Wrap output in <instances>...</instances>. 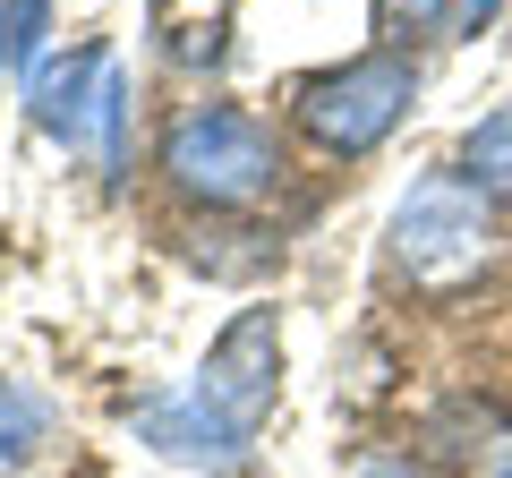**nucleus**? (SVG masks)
<instances>
[{"instance_id":"obj_1","label":"nucleus","mask_w":512,"mask_h":478,"mask_svg":"<svg viewBox=\"0 0 512 478\" xmlns=\"http://www.w3.org/2000/svg\"><path fill=\"white\" fill-rule=\"evenodd\" d=\"M282 393V316L274 308H239L231 325L214 333L205 368L188 393L137 410V436L154 444L163 461H197V470H222L256 444L265 410Z\"/></svg>"},{"instance_id":"obj_2","label":"nucleus","mask_w":512,"mask_h":478,"mask_svg":"<svg viewBox=\"0 0 512 478\" xmlns=\"http://www.w3.org/2000/svg\"><path fill=\"white\" fill-rule=\"evenodd\" d=\"M163 171L180 197L197 205H256L265 188H274V137H265V120L239 103H188L180 120L163 129Z\"/></svg>"},{"instance_id":"obj_3","label":"nucleus","mask_w":512,"mask_h":478,"mask_svg":"<svg viewBox=\"0 0 512 478\" xmlns=\"http://www.w3.org/2000/svg\"><path fill=\"white\" fill-rule=\"evenodd\" d=\"M384 239H393V274H410L419 291H461L495 257V205L470 180H419Z\"/></svg>"},{"instance_id":"obj_4","label":"nucleus","mask_w":512,"mask_h":478,"mask_svg":"<svg viewBox=\"0 0 512 478\" xmlns=\"http://www.w3.org/2000/svg\"><path fill=\"white\" fill-rule=\"evenodd\" d=\"M410 103H419V60L367 52V60H342V69H316L299 86V129L325 154H367L410 120Z\"/></svg>"},{"instance_id":"obj_5","label":"nucleus","mask_w":512,"mask_h":478,"mask_svg":"<svg viewBox=\"0 0 512 478\" xmlns=\"http://www.w3.org/2000/svg\"><path fill=\"white\" fill-rule=\"evenodd\" d=\"M103 69H111V52H103V43H77L69 60L35 69V77H26L35 129H43V137H60V146H77V137L94 129V86H103Z\"/></svg>"},{"instance_id":"obj_6","label":"nucleus","mask_w":512,"mask_h":478,"mask_svg":"<svg viewBox=\"0 0 512 478\" xmlns=\"http://www.w3.org/2000/svg\"><path fill=\"white\" fill-rule=\"evenodd\" d=\"M239 0H154V35H163L171 60H188V69H205V60H222V26H231Z\"/></svg>"},{"instance_id":"obj_7","label":"nucleus","mask_w":512,"mask_h":478,"mask_svg":"<svg viewBox=\"0 0 512 478\" xmlns=\"http://www.w3.org/2000/svg\"><path fill=\"white\" fill-rule=\"evenodd\" d=\"M461 180L487 188V197H512V103L487 111V120L461 137Z\"/></svg>"},{"instance_id":"obj_8","label":"nucleus","mask_w":512,"mask_h":478,"mask_svg":"<svg viewBox=\"0 0 512 478\" xmlns=\"http://www.w3.org/2000/svg\"><path fill=\"white\" fill-rule=\"evenodd\" d=\"M453 18H461V0H376V35H384V52H419V43L453 35Z\"/></svg>"},{"instance_id":"obj_9","label":"nucleus","mask_w":512,"mask_h":478,"mask_svg":"<svg viewBox=\"0 0 512 478\" xmlns=\"http://www.w3.org/2000/svg\"><path fill=\"white\" fill-rule=\"evenodd\" d=\"M43 427H52V410H43L18 376H0V478L26 470V453L43 444Z\"/></svg>"},{"instance_id":"obj_10","label":"nucleus","mask_w":512,"mask_h":478,"mask_svg":"<svg viewBox=\"0 0 512 478\" xmlns=\"http://www.w3.org/2000/svg\"><path fill=\"white\" fill-rule=\"evenodd\" d=\"M43 26H52V0H0V69H35Z\"/></svg>"},{"instance_id":"obj_11","label":"nucleus","mask_w":512,"mask_h":478,"mask_svg":"<svg viewBox=\"0 0 512 478\" xmlns=\"http://www.w3.org/2000/svg\"><path fill=\"white\" fill-rule=\"evenodd\" d=\"M94 146H103L111 171L128 163V77H120V60H111L103 86H94Z\"/></svg>"},{"instance_id":"obj_12","label":"nucleus","mask_w":512,"mask_h":478,"mask_svg":"<svg viewBox=\"0 0 512 478\" xmlns=\"http://www.w3.org/2000/svg\"><path fill=\"white\" fill-rule=\"evenodd\" d=\"M495 9H504V0H461V18H470V26H478V18H495Z\"/></svg>"},{"instance_id":"obj_13","label":"nucleus","mask_w":512,"mask_h":478,"mask_svg":"<svg viewBox=\"0 0 512 478\" xmlns=\"http://www.w3.org/2000/svg\"><path fill=\"white\" fill-rule=\"evenodd\" d=\"M367 478H419V470H410V461H376Z\"/></svg>"},{"instance_id":"obj_14","label":"nucleus","mask_w":512,"mask_h":478,"mask_svg":"<svg viewBox=\"0 0 512 478\" xmlns=\"http://www.w3.org/2000/svg\"><path fill=\"white\" fill-rule=\"evenodd\" d=\"M495 478H512V470H495Z\"/></svg>"}]
</instances>
